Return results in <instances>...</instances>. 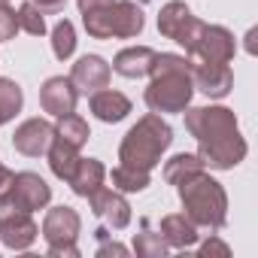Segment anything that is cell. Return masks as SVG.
Segmentation results:
<instances>
[{
  "label": "cell",
  "mask_w": 258,
  "mask_h": 258,
  "mask_svg": "<svg viewBox=\"0 0 258 258\" xmlns=\"http://www.w3.org/2000/svg\"><path fill=\"white\" fill-rule=\"evenodd\" d=\"M185 127L198 140V158L213 170H234L246 158V140L234 109L228 106H185Z\"/></svg>",
  "instance_id": "6da1fadb"
},
{
  "label": "cell",
  "mask_w": 258,
  "mask_h": 258,
  "mask_svg": "<svg viewBox=\"0 0 258 258\" xmlns=\"http://www.w3.org/2000/svg\"><path fill=\"white\" fill-rule=\"evenodd\" d=\"M152 82L146 88V106L152 112H182L191 103L195 82H191V61L188 55H173V52H155Z\"/></svg>",
  "instance_id": "7a4b0ae2"
},
{
  "label": "cell",
  "mask_w": 258,
  "mask_h": 258,
  "mask_svg": "<svg viewBox=\"0 0 258 258\" xmlns=\"http://www.w3.org/2000/svg\"><path fill=\"white\" fill-rule=\"evenodd\" d=\"M170 143H173V127L158 112H149L124 134L118 146V164L152 173L161 164V155L170 149Z\"/></svg>",
  "instance_id": "3957f363"
},
{
  "label": "cell",
  "mask_w": 258,
  "mask_h": 258,
  "mask_svg": "<svg viewBox=\"0 0 258 258\" xmlns=\"http://www.w3.org/2000/svg\"><path fill=\"white\" fill-rule=\"evenodd\" d=\"M176 191H179V201H182L185 216L198 228L219 231L228 222V195H225L222 182L213 179L210 173L198 170V173L179 179L176 182Z\"/></svg>",
  "instance_id": "277c9868"
},
{
  "label": "cell",
  "mask_w": 258,
  "mask_h": 258,
  "mask_svg": "<svg viewBox=\"0 0 258 258\" xmlns=\"http://www.w3.org/2000/svg\"><path fill=\"white\" fill-rule=\"evenodd\" d=\"M82 25L91 40H134L140 37L146 19L134 0H112L109 7L82 13Z\"/></svg>",
  "instance_id": "5b68a950"
},
{
  "label": "cell",
  "mask_w": 258,
  "mask_h": 258,
  "mask_svg": "<svg viewBox=\"0 0 258 258\" xmlns=\"http://www.w3.org/2000/svg\"><path fill=\"white\" fill-rule=\"evenodd\" d=\"M52 201V188L49 182L40 176V173H16L10 188L0 195V204H7V207H16V210H25V213H37L43 207H49Z\"/></svg>",
  "instance_id": "8992f818"
},
{
  "label": "cell",
  "mask_w": 258,
  "mask_h": 258,
  "mask_svg": "<svg viewBox=\"0 0 258 258\" xmlns=\"http://www.w3.org/2000/svg\"><path fill=\"white\" fill-rule=\"evenodd\" d=\"M201 28H204V22L188 10V4H182V0H170V4H164L161 13H158V31H161V37L179 43L185 52L198 40Z\"/></svg>",
  "instance_id": "52a82bcc"
},
{
  "label": "cell",
  "mask_w": 258,
  "mask_h": 258,
  "mask_svg": "<svg viewBox=\"0 0 258 258\" xmlns=\"http://www.w3.org/2000/svg\"><path fill=\"white\" fill-rule=\"evenodd\" d=\"M237 52V40L222 25H204L191 49L185 52L191 61H210V64H228Z\"/></svg>",
  "instance_id": "ba28073f"
},
{
  "label": "cell",
  "mask_w": 258,
  "mask_h": 258,
  "mask_svg": "<svg viewBox=\"0 0 258 258\" xmlns=\"http://www.w3.org/2000/svg\"><path fill=\"white\" fill-rule=\"evenodd\" d=\"M37 237H40V228H37L31 213L0 204V243L7 249L25 252V249H31L37 243Z\"/></svg>",
  "instance_id": "9c48e42d"
},
{
  "label": "cell",
  "mask_w": 258,
  "mask_h": 258,
  "mask_svg": "<svg viewBox=\"0 0 258 258\" xmlns=\"http://www.w3.org/2000/svg\"><path fill=\"white\" fill-rule=\"evenodd\" d=\"M88 207L103 222V228L121 231V228L131 225V204H127V198L121 191H115V188H106V185L94 188L88 195Z\"/></svg>",
  "instance_id": "30bf717a"
},
{
  "label": "cell",
  "mask_w": 258,
  "mask_h": 258,
  "mask_svg": "<svg viewBox=\"0 0 258 258\" xmlns=\"http://www.w3.org/2000/svg\"><path fill=\"white\" fill-rule=\"evenodd\" d=\"M52 137H55V124L49 118H28L16 127V134H13V146L16 152L28 155V158H40L49 152L52 146Z\"/></svg>",
  "instance_id": "8fae6325"
},
{
  "label": "cell",
  "mask_w": 258,
  "mask_h": 258,
  "mask_svg": "<svg viewBox=\"0 0 258 258\" xmlns=\"http://www.w3.org/2000/svg\"><path fill=\"white\" fill-rule=\"evenodd\" d=\"M191 61V58H188ZM191 82L207 97H228L234 88V73L228 64H210V61H191Z\"/></svg>",
  "instance_id": "7c38bea8"
},
{
  "label": "cell",
  "mask_w": 258,
  "mask_h": 258,
  "mask_svg": "<svg viewBox=\"0 0 258 258\" xmlns=\"http://www.w3.org/2000/svg\"><path fill=\"white\" fill-rule=\"evenodd\" d=\"M82 231V219L73 207H52L43 219V240L49 246H67V243H76Z\"/></svg>",
  "instance_id": "4fadbf2b"
},
{
  "label": "cell",
  "mask_w": 258,
  "mask_h": 258,
  "mask_svg": "<svg viewBox=\"0 0 258 258\" xmlns=\"http://www.w3.org/2000/svg\"><path fill=\"white\" fill-rule=\"evenodd\" d=\"M76 100H79V91L70 82V76H49L40 88V106H43V112H49L55 118L73 112Z\"/></svg>",
  "instance_id": "5bb4252c"
},
{
  "label": "cell",
  "mask_w": 258,
  "mask_h": 258,
  "mask_svg": "<svg viewBox=\"0 0 258 258\" xmlns=\"http://www.w3.org/2000/svg\"><path fill=\"white\" fill-rule=\"evenodd\" d=\"M109 73L112 70H109V64L100 55H82L73 64V70H70V82L76 85V91L94 94V91H100V88L109 85Z\"/></svg>",
  "instance_id": "9a60e30c"
},
{
  "label": "cell",
  "mask_w": 258,
  "mask_h": 258,
  "mask_svg": "<svg viewBox=\"0 0 258 258\" xmlns=\"http://www.w3.org/2000/svg\"><path fill=\"white\" fill-rule=\"evenodd\" d=\"M152 61H155V49H149V46H127V49H121L115 55L112 70L118 76H124V79H143V76H149Z\"/></svg>",
  "instance_id": "2e32d148"
},
{
  "label": "cell",
  "mask_w": 258,
  "mask_h": 258,
  "mask_svg": "<svg viewBox=\"0 0 258 258\" xmlns=\"http://www.w3.org/2000/svg\"><path fill=\"white\" fill-rule=\"evenodd\" d=\"M158 234L164 237L167 249H188V246H195L198 237H201V234H198V225H195L185 213H170V216H164Z\"/></svg>",
  "instance_id": "e0dca14e"
},
{
  "label": "cell",
  "mask_w": 258,
  "mask_h": 258,
  "mask_svg": "<svg viewBox=\"0 0 258 258\" xmlns=\"http://www.w3.org/2000/svg\"><path fill=\"white\" fill-rule=\"evenodd\" d=\"M88 106H91L94 118H100V121H106V124H115V121L127 118V112H131V100H127L121 91H112V88L94 91L91 100H88Z\"/></svg>",
  "instance_id": "ac0fdd59"
},
{
  "label": "cell",
  "mask_w": 258,
  "mask_h": 258,
  "mask_svg": "<svg viewBox=\"0 0 258 258\" xmlns=\"http://www.w3.org/2000/svg\"><path fill=\"white\" fill-rule=\"evenodd\" d=\"M103 179H106V167L97 161V158H79V164H76V170L70 173V188H73V195H79V198H88L94 188H100L103 185Z\"/></svg>",
  "instance_id": "d6986e66"
},
{
  "label": "cell",
  "mask_w": 258,
  "mask_h": 258,
  "mask_svg": "<svg viewBox=\"0 0 258 258\" xmlns=\"http://www.w3.org/2000/svg\"><path fill=\"white\" fill-rule=\"evenodd\" d=\"M49 167H52V173L58 176V179H70V173L76 170V164H79V149L76 146H70V143H64L61 137H52V146H49Z\"/></svg>",
  "instance_id": "ffe728a7"
},
{
  "label": "cell",
  "mask_w": 258,
  "mask_h": 258,
  "mask_svg": "<svg viewBox=\"0 0 258 258\" xmlns=\"http://www.w3.org/2000/svg\"><path fill=\"white\" fill-rule=\"evenodd\" d=\"M55 137H61L64 143H70V146L82 149V146L88 143L91 131H88V121H85L82 115L67 112V115H58V121H55Z\"/></svg>",
  "instance_id": "44dd1931"
},
{
  "label": "cell",
  "mask_w": 258,
  "mask_h": 258,
  "mask_svg": "<svg viewBox=\"0 0 258 258\" xmlns=\"http://www.w3.org/2000/svg\"><path fill=\"white\" fill-rule=\"evenodd\" d=\"M109 179H112V188H115V191H121V195L146 191V188H149V182H152V176H149L146 170H134V167H124V164L112 167Z\"/></svg>",
  "instance_id": "7402d4cb"
},
{
  "label": "cell",
  "mask_w": 258,
  "mask_h": 258,
  "mask_svg": "<svg viewBox=\"0 0 258 258\" xmlns=\"http://www.w3.org/2000/svg\"><path fill=\"white\" fill-rule=\"evenodd\" d=\"M22 103H25V94H22L19 82L0 76V124L16 118V112H22Z\"/></svg>",
  "instance_id": "603a6c76"
},
{
  "label": "cell",
  "mask_w": 258,
  "mask_h": 258,
  "mask_svg": "<svg viewBox=\"0 0 258 258\" xmlns=\"http://www.w3.org/2000/svg\"><path fill=\"white\" fill-rule=\"evenodd\" d=\"M198 170H204V161H201L198 155H191V152H179V155H173L170 161H164V179H167L170 185H176L179 179H185V176H191V173H198Z\"/></svg>",
  "instance_id": "cb8c5ba5"
},
{
  "label": "cell",
  "mask_w": 258,
  "mask_h": 258,
  "mask_svg": "<svg viewBox=\"0 0 258 258\" xmlns=\"http://www.w3.org/2000/svg\"><path fill=\"white\" fill-rule=\"evenodd\" d=\"M52 52H55L58 61H67V58L76 52V28H73V22L61 19V22L52 28Z\"/></svg>",
  "instance_id": "d4e9b609"
},
{
  "label": "cell",
  "mask_w": 258,
  "mask_h": 258,
  "mask_svg": "<svg viewBox=\"0 0 258 258\" xmlns=\"http://www.w3.org/2000/svg\"><path fill=\"white\" fill-rule=\"evenodd\" d=\"M134 252H137L140 258H164V255H167V243H164L161 234L149 231V225L143 222V234L134 237Z\"/></svg>",
  "instance_id": "484cf974"
},
{
  "label": "cell",
  "mask_w": 258,
  "mask_h": 258,
  "mask_svg": "<svg viewBox=\"0 0 258 258\" xmlns=\"http://www.w3.org/2000/svg\"><path fill=\"white\" fill-rule=\"evenodd\" d=\"M16 16H19V28L28 31L31 37H43V34H46V19H43V13L31 4V0H25Z\"/></svg>",
  "instance_id": "4316f807"
},
{
  "label": "cell",
  "mask_w": 258,
  "mask_h": 258,
  "mask_svg": "<svg viewBox=\"0 0 258 258\" xmlns=\"http://www.w3.org/2000/svg\"><path fill=\"white\" fill-rule=\"evenodd\" d=\"M16 31H19V16H16V10H10L7 4H0V43L13 40Z\"/></svg>",
  "instance_id": "83f0119b"
},
{
  "label": "cell",
  "mask_w": 258,
  "mask_h": 258,
  "mask_svg": "<svg viewBox=\"0 0 258 258\" xmlns=\"http://www.w3.org/2000/svg\"><path fill=\"white\" fill-rule=\"evenodd\" d=\"M201 252V258H213V255H219V258H228L231 255V249H228V243H222L216 234H210V240L198 249Z\"/></svg>",
  "instance_id": "f1b7e54d"
},
{
  "label": "cell",
  "mask_w": 258,
  "mask_h": 258,
  "mask_svg": "<svg viewBox=\"0 0 258 258\" xmlns=\"http://www.w3.org/2000/svg\"><path fill=\"white\" fill-rule=\"evenodd\" d=\"M31 4H34L43 16H55V13H61V10H64L67 0H31Z\"/></svg>",
  "instance_id": "f546056e"
},
{
  "label": "cell",
  "mask_w": 258,
  "mask_h": 258,
  "mask_svg": "<svg viewBox=\"0 0 258 258\" xmlns=\"http://www.w3.org/2000/svg\"><path fill=\"white\" fill-rule=\"evenodd\" d=\"M49 255H67V258H79V246L67 243V246H49Z\"/></svg>",
  "instance_id": "4dcf8cb0"
},
{
  "label": "cell",
  "mask_w": 258,
  "mask_h": 258,
  "mask_svg": "<svg viewBox=\"0 0 258 258\" xmlns=\"http://www.w3.org/2000/svg\"><path fill=\"white\" fill-rule=\"evenodd\" d=\"M97 255H100V258H106V255H127V249H124L121 243H100Z\"/></svg>",
  "instance_id": "1f68e13d"
},
{
  "label": "cell",
  "mask_w": 258,
  "mask_h": 258,
  "mask_svg": "<svg viewBox=\"0 0 258 258\" xmlns=\"http://www.w3.org/2000/svg\"><path fill=\"white\" fill-rule=\"evenodd\" d=\"M112 0H76L79 13H91V10H100V7H109Z\"/></svg>",
  "instance_id": "d6a6232c"
},
{
  "label": "cell",
  "mask_w": 258,
  "mask_h": 258,
  "mask_svg": "<svg viewBox=\"0 0 258 258\" xmlns=\"http://www.w3.org/2000/svg\"><path fill=\"white\" fill-rule=\"evenodd\" d=\"M13 176H16V173H13V170H10L7 164H0V195H4V191L10 188V182H13Z\"/></svg>",
  "instance_id": "836d02e7"
},
{
  "label": "cell",
  "mask_w": 258,
  "mask_h": 258,
  "mask_svg": "<svg viewBox=\"0 0 258 258\" xmlns=\"http://www.w3.org/2000/svg\"><path fill=\"white\" fill-rule=\"evenodd\" d=\"M252 40H255V31H249V34H246V49L255 55V43H252Z\"/></svg>",
  "instance_id": "e575fe53"
},
{
  "label": "cell",
  "mask_w": 258,
  "mask_h": 258,
  "mask_svg": "<svg viewBox=\"0 0 258 258\" xmlns=\"http://www.w3.org/2000/svg\"><path fill=\"white\" fill-rule=\"evenodd\" d=\"M0 4H10V0H0Z\"/></svg>",
  "instance_id": "d590c367"
}]
</instances>
